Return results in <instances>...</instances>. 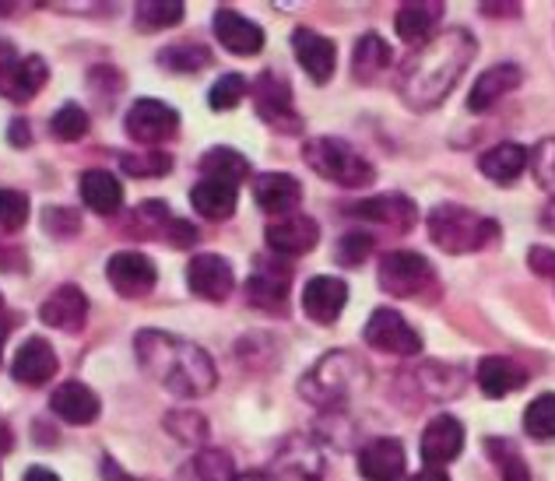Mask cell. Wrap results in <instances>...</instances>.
<instances>
[{"mask_svg": "<svg viewBox=\"0 0 555 481\" xmlns=\"http://www.w3.org/2000/svg\"><path fill=\"white\" fill-rule=\"evenodd\" d=\"M376 282L393 299L436 296V268L422 253H412V250H390L379 257Z\"/></svg>", "mask_w": 555, "mask_h": 481, "instance_id": "obj_6", "label": "cell"}, {"mask_svg": "<svg viewBox=\"0 0 555 481\" xmlns=\"http://www.w3.org/2000/svg\"><path fill=\"white\" fill-rule=\"evenodd\" d=\"M345 302H348V285L341 278H334V274H317L302 288V313L320 327L334 324L345 313Z\"/></svg>", "mask_w": 555, "mask_h": 481, "instance_id": "obj_14", "label": "cell"}, {"mask_svg": "<svg viewBox=\"0 0 555 481\" xmlns=\"http://www.w3.org/2000/svg\"><path fill=\"white\" fill-rule=\"evenodd\" d=\"M201 172H204V180H222L236 186L250 177V162H246V155L236 148H208L201 155Z\"/></svg>", "mask_w": 555, "mask_h": 481, "instance_id": "obj_33", "label": "cell"}, {"mask_svg": "<svg viewBox=\"0 0 555 481\" xmlns=\"http://www.w3.org/2000/svg\"><path fill=\"white\" fill-rule=\"evenodd\" d=\"M186 285L204 302H225L236 288V271L225 257L218 253H197L186 264Z\"/></svg>", "mask_w": 555, "mask_h": 481, "instance_id": "obj_11", "label": "cell"}, {"mask_svg": "<svg viewBox=\"0 0 555 481\" xmlns=\"http://www.w3.org/2000/svg\"><path fill=\"white\" fill-rule=\"evenodd\" d=\"M274 471L285 481H320V474H324V454H320L313 440L292 435L274 460Z\"/></svg>", "mask_w": 555, "mask_h": 481, "instance_id": "obj_26", "label": "cell"}, {"mask_svg": "<svg viewBox=\"0 0 555 481\" xmlns=\"http://www.w3.org/2000/svg\"><path fill=\"white\" fill-rule=\"evenodd\" d=\"M429 236L447 253H478L489 243L500 239V222L489 214H478L464 204H436L429 211Z\"/></svg>", "mask_w": 555, "mask_h": 481, "instance_id": "obj_4", "label": "cell"}, {"mask_svg": "<svg viewBox=\"0 0 555 481\" xmlns=\"http://www.w3.org/2000/svg\"><path fill=\"white\" fill-rule=\"evenodd\" d=\"M39 320L47 327L75 334L85 327V320H89V296H85L78 285H61L47 302H42Z\"/></svg>", "mask_w": 555, "mask_h": 481, "instance_id": "obj_21", "label": "cell"}, {"mask_svg": "<svg viewBox=\"0 0 555 481\" xmlns=\"http://www.w3.org/2000/svg\"><path fill=\"white\" fill-rule=\"evenodd\" d=\"M443 18V4H436V0H412V4H401L398 14H393V28H398V36L404 42H429L436 36V25Z\"/></svg>", "mask_w": 555, "mask_h": 481, "instance_id": "obj_27", "label": "cell"}, {"mask_svg": "<svg viewBox=\"0 0 555 481\" xmlns=\"http://www.w3.org/2000/svg\"><path fill=\"white\" fill-rule=\"evenodd\" d=\"M14 61H18V56H14V47H11L8 39H0V70H4V67H11Z\"/></svg>", "mask_w": 555, "mask_h": 481, "instance_id": "obj_52", "label": "cell"}, {"mask_svg": "<svg viewBox=\"0 0 555 481\" xmlns=\"http://www.w3.org/2000/svg\"><path fill=\"white\" fill-rule=\"evenodd\" d=\"M408 481H450V474L443 468H426V471H418L415 478H408Z\"/></svg>", "mask_w": 555, "mask_h": 481, "instance_id": "obj_51", "label": "cell"}, {"mask_svg": "<svg viewBox=\"0 0 555 481\" xmlns=\"http://www.w3.org/2000/svg\"><path fill=\"white\" fill-rule=\"evenodd\" d=\"M28 141H33V134H28V123L25 120H14L11 123V144H18V148H22V144H28Z\"/></svg>", "mask_w": 555, "mask_h": 481, "instance_id": "obj_48", "label": "cell"}, {"mask_svg": "<svg viewBox=\"0 0 555 481\" xmlns=\"http://www.w3.org/2000/svg\"><path fill=\"white\" fill-rule=\"evenodd\" d=\"M288 278H292V271L285 264H271V260L260 257L257 271L250 274V282H246V302L268 313H285Z\"/></svg>", "mask_w": 555, "mask_h": 481, "instance_id": "obj_15", "label": "cell"}, {"mask_svg": "<svg viewBox=\"0 0 555 481\" xmlns=\"http://www.w3.org/2000/svg\"><path fill=\"white\" fill-rule=\"evenodd\" d=\"M250 95L257 99V113L268 127L282 134H302V116L292 106V84L282 70H264L250 84Z\"/></svg>", "mask_w": 555, "mask_h": 481, "instance_id": "obj_7", "label": "cell"}, {"mask_svg": "<svg viewBox=\"0 0 555 481\" xmlns=\"http://www.w3.org/2000/svg\"><path fill=\"white\" fill-rule=\"evenodd\" d=\"M478 42L467 28H447L422 42L401 64L398 95L408 109H433L457 89V81L472 67Z\"/></svg>", "mask_w": 555, "mask_h": 481, "instance_id": "obj_1", "label": "cell"}, {"mask_svg": "<svg viewBox=\"0 0 555 481\" xmlns=\"http://www.w3.org/2000/svg\"><path fill=\"white\" fill-rule=\"evenodd\" d=\"M408 468L404 446L398 440H370L366 446L359 450V474L366 481H398Z\"/></svg>", "mask_w": 555, "mask_h": 481, "instance_id": "obj_22", "label": "cell"}, {"mask_svg": "<svg viewBox=\"0 0 555 481\" xmlns=\"http://www.w3.org/2000/svg\"><path fill=\"white\" fill-rule=\"evenodd\" d=\"M236 481H271V478L264 471H250V474H240Z\"/></svg>", "mask_w": 555, "mask_h": 481, "instance_id": "obj_55", "label": "cell"}, {"mask_svg": "<svg viewBox=\"0 0 555 481\" xmlns=\"http://www.w3.org/2000/svg\"><path fill=\"white\" fill-rule=\"evenodd\" d=\"M106 278L116 288V296L141 299V296H149V291L155 288L158 268H155V260L149 253H141V250H120V253L109 257Z\"/></svg>", "mask_w": 555, "mask_h": 481, "instance_id": "obj_10", "label": "cell"}, {"mask_svg": "<svg viewBox=\"0 0 555 481\" xmlns=\"http://www.w3.org/2000/svg\"><path fill=\"white\" fill-rule=\"evenodd\" d=\"M180 481H236V468L225 450H201V454L183 464Z\"/></svg>", "mask_w": 555, "mask_h": 481, "instance_id": "obj_34", "label": "cell"}, {"mask_svg": "<svg viewBox=\"0 0 555 481\" xmlns=\"http://www.w3.org/2000/svg\"><path fill=\"white\" fill-rule=\"evenodd\" d=\"M524 429H528V435L538 443L555 440V393H542V398H534L528 404V412H524Z\"/></svg>", "mask_w": 555, "mask_h": 481, "instance_id": "obj_37", "label": "cell"}, {"mask_svg": "<svg viewBox=\"0 0 555 481\" xmlns=\"http://www.w3.org/2000/svg\"><path fill=\"white\" fill-rule=\"evenodd\" d=\"M478 169H481V177L492 183H503V186L517 183L524 172H528V148H524V144H514V141H503L478 158Z\"/></svg>", "mask_w": 555, "mask_h": 481, "instance_id": "obj_28", "label": "cell"}, {"mask_svg": "<svg viewBox=\"0 0 555 481\" xmlns=\"http://www.w3.org/2000/svg\"><path fill=\"white\" fill-rule=\"evenodd\" d=\"M166 429H169L172 435H177L180 443H197L201 435L208 432V429H204V418H197L194 412H177V415H169V418H166Z\"/></svg>", "mask_w": 555, "mask_h": 481, "instance_id": "obj_46", "label": "cell"}, {"mask_svg": "<svg viewBox=\"0 0 555 481\" xmlns=\"http://www.w3.org/2000/svg\"><path fill=\"white\" fill-rule=\"evenodd\" d=\"M215 36L232 56H257L264 50V28L232 8L215 11Z\"/></svg>", "mask_w": 555, "mask_h": 481, "instance_id": "obj_18", "label": "cell"}, {"mask_svg": "<svg viewBox=\"0 0 555 481\" xmlns=\"http://www.w3.org/2000/svg\"><path fill=\"white\" fill-rule=\"evenodd\" d=\"M362 334H366V344L376 348V352H384V355H401V359L422 355V334L408 324L398 310H390V306L373 310L370 324Z\"/></svg>", "mask_w": 555, "mask_h": 481, "instance_id": "obj_8", "label": "cell"}, {"mask_svg": "<svg viewBox=\"0 0 555 481\" xmlns=\"http://www.w3.org/2000/svg\"><path fill=\"white\" fill-rule=\"evenodd\" d=\"M134 355L144 376H152L172 398H204L215 390L218 373L211 355L201 344L177 338V334L141 330L134 338Z\"/></svg>", "mask_w": 555, "mask_h": 481, "instance_id": "obj_2", "label": "cell"}, {"mask_svg": "<svg viewBox=\"0 0 555 481\" xmlns=\"http://www.w3.org/2000/svg\"><path fill=\"white\" fill-rule=\"evenodd\" d=\"M28 222V197L22 191H0V236L25 229Z\"/></svg>", "mask_w": 555, "mask_h": 481, "instance_id": "obj_42", "label": "cell"}, {"mask_svg": "<svg viewBox=\"0 0 555 481\" xmlns=\"http://www.w3.org/2000/svg\"><path fill=\"white\" fill-rule=\"evenodd\" d=\"M186 8L180 0H141L134 8V22L144 32H163V28H172L183 22Z\"/></svg>", "mask_w": 555, "mask_h": 481, "instance_id": "obj_36", "label": "cell"}, {"mask_svg": "<svg viewBox=\"0 0 555 481\" xmlns=\"http://www.w3.org/2000/svg\"><path fill=\"white\" fill-rule=\"evenodd\" d=\"M520 81H524V70L517 64H495L489 70H481L472 84V95H467V109L486 113L492 102H500L503 95L520 89Z\"/></svg>", "mask_w": 555, "mask_h": 481, "instance_id": "obj_24", "label": "cell"}, {"mask_svg": "<svg viewBox=\"0 0 555 481\" xmlns=\"http://www.w3.org/2000/svg\"><path fill=\"white\" fill-rule=\"evenodd\" d=\"M292 53H296L299 67L317 84H327L334 67H338V47H334L327 36L313 32V28H296V32H292Z\"/></svg>", "mask_w": 555, "mask_h": 481, "instance_id": "obj_13", "label": "cell"}, {"mask_svg": "<svg viewBox=\"0 0 555 481\" xmlns=\"http://www.w3.org/2000/svg\"><path fill=\"white\" fill-rule=\"evenodd\" d=\"M0 310H4V296H0Z\"/></svg>", "mask_w": 555, "mask_h": 481, "instance_id": "obj_56", "label": "cell"}, {"mask_svg": "<svg viewBox=\"0 0 555 481\" xmlns=\"http://www.w3.org/2000/svg\"><path fill=\"white\" fill-rule=\"evenodd\" d=\"M124 130L138 144H152L155 148V144H166L180 134V113L158 99H138L134 106L127 109Z\"/></svg>", "mask_w": 555, "mask_h": 481, "instance_id": "obj_9", "label": "cell"}, {"mask_svg": "<svg viewBox=\"0 0 555 481\" xmlns=\"http://www.w3.org/2000/svg\"><path fill=\"white\" fill-rule=\"evenodd\" d=\"M254 200L260 211H268L274 218H288L302 204V183L296 177H288V172H260L254 180Z\"/></svg>", "mask_w": 555, "mask_h": 481, "instance_id": "obj_17", "label": "cell"}, {"mask_svg": "<svg viewBox=\"0 0 555 481\" xmlns=\"http://www.w3.org/2000/svg\"><path fill=\"white\" fill-rule=\"evenodd\" d=\"M489 446V454H492V460L500 464V474H503V481H531V468L524 464V457H520V450L514 446V443H500L492 435V440L486 443Z\"/></svg>", "mask_w": 555, "mask_h": 481, "instance_id": "obj_40", "label": "cell"}, {"mask_svg": "<svg viewBox=\"0 0 555 481\" xmlns=\"http://www.w3.org/2000/svg\"><path fill=\"white\" fill-rule=\"evenodd\" d=\"M481 14H520V4H481Z\"/></svg>", "mask_w": 555, "mask_h": 481, "instance_id": "obj_53", "label": "cell"}, {"mask_svg": "<svg viewBox=\"0 0 555 481\" xmlns=\"http://www.w3.org/2000/svg\"><path fill=\"white\" fill-rule=\"evenodd\" d=\"M89 113H85L81 106H75V102H67V106H61L53 113V120H50V130H53V138L56 141H81L85 134H89Z\"/></svg>", "mask_w": 555, "mask_h": 481, "instance_id": "obj_38", "label": "cell"}, {"mask_svg": "<svg viewBox=\"0 0 555 481\" xmlns=\"http://www.w3.org/2000/svg\"><path fill=\"white\" fill-rule=\"evenodd\" d=\"M362 222H376V225H387L393 232H408L418 222V208L404 194H379V197H366L359 200L356 208H348Z\"/></svg>", "mask_w": 555, "mask_h": 481, "instance_id": "obj_20", "label": "cell"}, {"mask_svg": "<svg viewBox=\"0 0 555 481\" xmlns=\"http://www.w3.org/2000/svg\"><path fill=\"white\" fill-rule=\"evenodd\" d=\"M102 478H106V481H138V478H127V474H120V468H116V464L106 457V460H102Z\"/></svg>", "mask_w": 555, "mask_h": 481, "instance_id": "obj_49", "label": "cell"}, {"mask_svg": "<svg viewBox=\"0 0 555 481\" xmlns=\"http://www.w3.org/2000/svg\"><path fill=\"white\" fill-rule=\"evenodd\" d=\"M524 384H528V373H524L514 359L489 355L478 362V387L486 398H506V393L520 390Z\"/></svg>", "mask_w": 555, "mask_h": 481, "instance_id": "obj_31", "label": "cell"}, {"mask_svg": "<svg viewBox=\"0 0 555 481\" xmlns=\"http://www.w3.org/2000/svg\"><path fill=\"white\" fill-rule=\"evenodd\" d=\"M42 229L56 239H70L81 229V214L70 208H47L42 211Z\"/></svg>", "mask_w": 555, "mask_h": 481, "instance_id": "obj_45", "label": "cell"}, {"mask_svg": "<svg viewBox=\"0 0 555 481\" xmlns=\"http://www.w3.org/2000/svg\"><path fill=\"white\" fill-rule=\"evenodd\" d=\"M78 191H81V200L89 204L95 214H116L124 208V186L120 180L113 177L106 169H89L81 172L78 180Z\"/></svg>", "mask_w": 555, "mask_h": 481, "instance_id": "obj_29", "label": "cell"}, {"mask_svg": "<svg viewBox=\"0 0 555 481\" xmlns=\"http://www.w3.org/2000/svg\"><path fill=\"white\" fill-rule=\"evenodd\" d=\"M246 92H250V81H246L240 70H229V75H222V78L215 81L208 102H211L215 113H229V109H236L240 102L246 99Z\"/></svg>", "mask_w": 555, "mask_h": 481, "instance_id": "obj_39", "label": "cell"}, {"mask_svg": "<svg viewBox=\"0 0 555 481\" xmlns=\"http://www.w3.org/2000/svg\"><path fill=\"white\" fill-rule=\"evenodd\" d=\"M190 204H194L197 214L211 218V222H225V218L236 214L240 191L222 180H201L194 183V191H190Z\"/></svg>", "mask_w": 555, "mask_h": 481, "instance_id": "obj_30", "label": "cell"}, {"mask_svg": "<svg viewBox=\"0 0 555 481\" xmlns=\"http://www.w3.org/2000/svg\"><path fill=\"white\" fill-rule=\"evenodd\" d=\"M464 450V426L454 415H436L426 432H422V460L429 468H440V464H450Z\"/></svg>", "mask_w": 555, "mask_h": 481, "instance_id": "obj_23", "label": "cell"}, {"mask_svg": "<svg viewBox=\"0 0 555 481\" xmlns=\"http://www.w3.org/2000/svg\"><path fill=\"white\" fill-rule=\"evenodd\" d=\"M50 412L61 421H67V426H92V421L99 418V412H102V401H99V393L89 384L67 380V384H61L53 390Z\"/></svg>", "mask_w": 555, "mask_h": 481, "instance_id": "obj_19", "label": "cell"}, {"mask_svg": "<svg viewBox=\"0 0 555 481\" xmlns=\"http://www.w3.org/2000/svg\"><path fill=\"white\" fill-rule=\"evenodd\" d=\"M528 166L534 172L538 186H545L548 194H555V138L534 144V152H528Z\"/></svg>", "mask_w": 555, "mask_h": 481, "instance_id": "obj_43", "label": "cell"}, {"mask_svg": "<svg viewBox=\"0 0 555 481\" xmlns=\"http://www.w3.org/2000/svg\"><path fill=\"white\" fill-rule=\"evenodd\" d=\"M373 246H376V239L370 236V232H345V236L334 243V264L359 268L362 260L373 253Z\"/></svg>", "mask_w": 555, "mask_h": 481, "instance_id": "obj_41", "label": "cell"}, {"mask_svg": "<svg viewBox=\"0 0 555 481\" xmlns=\"http://www.w3.org/2000/svg\"><path fill=\"white\" fill-rule=\"evenodd\" d=\"M370 384V366L356 352H327L317 366L302 376L299 393L317 407H338L348 398H356L359 390H366Z\"/></svg>", "mask_w": 555, "mask_h": 481, "instance_id": "obj_3", "label": "cell"}, {"mask_svg": "<svg viewBox=\"0 0 555 481\" xmlns=\"http://www.w3.org/2000/svg\"><path fill=\"white\" fill-rule=\"evenodd\" d=\"M47 61L42 56H18L11 67L0 70V95L8 102H28L47 84Z\"/></svg>", "mask_w": 555, "mask_h": 481, "instance_id": "obj_25", "label": "cell"}, {"mask_svg": "<svg viewBox=\"0 0 555 481\" xmlns=\"http://www.w3.org/2000/svg\"><path fill=\"white\" fill-rule=\"evenodd\" d=\"M56 369H61V362H56V352L47 338H28L18 344V352H14V362H11V376L25 387H42L50 384Z\"/></svg>", "mask_w": 555, "mask_h": 481, "instance_id": "obj_16", "label": "cell"}, {"mask_svg": "<svg viewBox=\"0 0 555 481\" xmlns=\"http://www.w3.org/2000/svg\"><path fill=\"white\" fill-rule=\"evenodd\" d=\"M211 50L201 47V42H172L163 53H158V64L177 70V75H197V70L211 67Z\"/></svg>", "mask_w": 555, "mask_h": 481, "instance_id": "obj_35", "label": "cell"}, {"mask_svg": "<svg viewBox=\"0 0 555 481\" xmlns=\"http://www.w3.org/2000/svg\"><path fill=\"white\" fill-rule=\"evenodd\" d=\"M390 67V47L384 36L366 32L356 42V53H352V75L362 84H373L384 70Z\"/></svg>", "mask_w": 555, "mask_h": 481, "instance_id": "obj_32", "label": "cell"}, {"mask_svg": "<svg viewBox=\"0 0 555 481\" xmlns=\"http://www.w3.org/2000/svg\"><path fill=\"white\" fill-rule=\"evenodd\" d=\"M302 158L317 177H324L327 183L348 186V191L370 186L376 180L373 166L341 138H310L302 144Z\"/></svg>", "mask_w": 555, "mask_h": 481, "instance_id": "obj_5", "label": "cell"}, {"mask_svg": "<svg viewBox=\"0 0 555 481\" xmlns=\"http://www.w3.org/2000/svg\"><path fill=\"white\" fill-rule=\"evenodd\" d=\"M120 169L127 177H166L172 169V158L163 152H152V155H120Z\"/></svg>", "mask_w": 555, "mask_h": 481, "instance_id": "obj_44", "label": "cell"}, {"mask_svg": "<svg viewBox=\"0 0 555 481\" xmlns=\"http://www.w3.org/2000/svg\"><path fill=\"white\" fill-rule=\"evenodd\" d=\"M542 225H545V229H555V200H552L548 208H545V214H542Z\"/></svg>", "mask_w": 555, "mask_h": 481, "instance_id": "obj_54", "label": "cell"}, {"mask_svg": "<svg viewBox=\"0 0 555 481\" xmlns=\"http://www.w3.org/2000/svg\"><path fill=\"white\" fill-rule=\"evenodd\" d=\"M528 264L534 274H542V278H555V250H548V246H534L528 253Z\"/></svg>", "mask_w": 555, "mask_h": 481, "instance_id": "obj_47", "label": "cell"}, {"mask_svg": "<svg viewBox=\"0 0 555 481\" xmlns=\"http://www.w3.org/2000/svg\"><path fill=\"white\" fill-rule=\"evenodd\" d=\"M264 239H268V250L278 257H302L320 243V225L310 214L274 218V222L264 229Z\"/></svg>", "mask_w": 555, "mask_h": 481, "instance_id": "obj_12", "label": "cell"}, {"mask_svg": "<svg viewBox=\"0 0 555 481\" xmlns=\"http://www.w3.org/2000/svg\"><path fill=\"white\" fill-rule=\"evenodd\" d=\"M22 481H61V474H53L50 468H28Z\"/></svg>", "mask_w": 555, "mask_h": 481, "instance_id": "obj_50", "label": "cell"}]
</instances>
